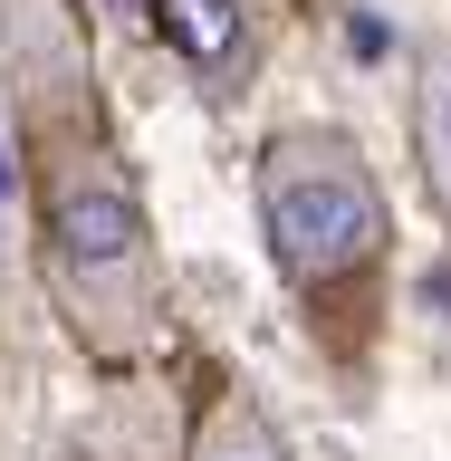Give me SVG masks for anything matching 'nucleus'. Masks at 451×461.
Here are the masks:
<instances>
[{
	"mask_svg": "<svg viewBox=\"0 0 451 461\" xmlns=\"http://www.w3.org/2000/svg\"><path fill=\"white\" fill-rule=\"evenodd\" d=\"M29 202H39V279H49L68 337L96 366H144L173 327V279L144 183L96 115L29 135Z\"/></svg>",
	"mask_w": 451,
	"mask_h": 461,
	"instance_id": "1",
	"label": "nucleus"
},
{
	"mask_svg": "<svg viewBox=\"0 0 451 461\" xmlns=\"http://www.w3.org/2000/svg\"><path fill=\"white\" fill-rule=\"evenodd\" d=\"M250 212L259 250L279 288L308 308V327H327L337 346H365L384 317V279H394V202H384L374 154L327 115L279 125L250 164Z\"/></svg>",
	"mask_w": 451,
	"mask_h": 461,
	"instance_id": "2",
	"label": "nucleus"
},
{
	"mask_svg": "<svg viewBox=\"0 0 451 461\" xmlns=\"http://www.w3.org/2000/svg\"><path fill=\"white\" fill-rule=\"evenodd\" d=\"M413 173L451 230V39H423L413 58Z\"/></svg>",
	"mask_w": 451,
	"mask_h": 461,
	"instance_id": "3",
	"label": "nucleus"
},
{
	"mask_svg": "<svg viewBox=\"0 0 451 461\" xmlns=\"http://www.w3.org/2000/svg\"><path fill=\"white\" fill-rule=\"evenodd\" d=\"M183 461H288V432L259 413V394L212 384V394L193 403V442H183Z\"/></svg>",
	"mask_w": 451,
	"mask_h": 461,
	"instance_id": "4",
	"label": "nucleus"
},
{
	"mask_svg": "<svg viewBox=\"0 0 451 461\" xmlns=\"http://www.w3.org/2000/svg\"><path fill=\"white\" fill-rule=\"evenodd\" d=\"M154 29H164L193 77H230L240 68V39H250V10L240 0H154Z\"/></svg>",
	"mask_w": 451,
	"mask_h": 461,
	"instance_id": "5",
	"label": "nucleus"
}]
</instances>
